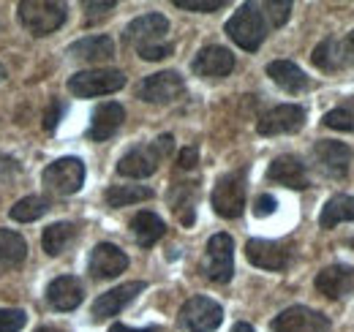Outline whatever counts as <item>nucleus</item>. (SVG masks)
Masks as SVG:
<instances>
[{"instance_id":"obj_30","label":"nucleus","mask_w":354,"mask_h":332,"mask_svg":"<svg viewBox=\"0 0 354 332\" xmlns=\"http://www.w3.org/2000/svg\"><path fill=\"white\" fill-rule=\"evenodd\" d=\"M194 199H196V185L194 183H180V185H175V191L169 196V202H172L177 215H180L183 226L194 223Z\"/></svg>"},{"instance_id":"obj_2","label":"nucleus","mask_w":354,"mask_h":332,"mask_svg":"<svg viewBox=\"0 0 354 332\" xmlns=\"http://www.w3.org/2000/svg\"><path fill=\"white\" fill-rule=\"evenodd\" d=\"M172 150H175V139H172L169 133H164V136H158V139L150 142V145H142V147L129 150V153L120 158L118 172H120L123 177H133V180L150 177V174L158 169V164H161Z\"/></svg>"},{"instance_id":"obj_40","label":"nucleus","mask_w":354,"mask_h":332,"mask_svg":"<svg viewBox=\"0 0 354 332\" xmlns=\"http://www.w3.org/2000/svg\"><path fill=\"white\" fill-rule=\"evenodd\" d=\"M85 8H88V19H98V17H104V14H109L112 8H115V3L112 0H106V3H85Z\"/></svg>"},{"instance_id":"obj_36","label":"nucleus","mask_w":354,"mask_h":332,"mask_svg":"<svg viewBox=\"0 0 354 332\" xmlns=\"http://www.w3.org/2000/svg\"><path fill=\"white\" fill-rule=\"evenodd\" d=\"M172 44L161 42V44H150V46H142V49H136L139 52V57H145V60H164V57H169L172 55Z\"/></svg>"},{"instance_id":"obj_10","label":"nucleus","mask_w":354,"mask_h":332,"mask_svg":"<svg viewBox=\"0 0 354 332\" xmlns=\"http://www.w3.org/2000/svg\"><path fill=\"white\" fill-rule=\"evenodd\" d=\"M183 90H185V84L177 71H158L139 84L136 95L147 104H172L175 98L183 95Z\"/></svg>"},{"instance_id":"obj_38","label":"nucleus","mask_w":354,"mask_h":332,"mask_svg":"<svg viewBox=\"0 0 354 332\" xmlns=\"http://www.w3.org/2000/svg\"><path fill=\"white\" fill-rule=\"evenodd\" d=\"M60 115H63V104H60V101H52V107L46 109V115H44L46 131H55V125L60 123Z\"/></svg>"},{"instance_id":"obj_26","label":"nucleus","mask_w":354,"mask_h":332,"mask_svg":"<svg viewBox=\"0 0 354 332\" xmlns=\"http://www.w3.org/2000/svg\"><path fill=\"white\" fill-rule=\"evenodd\" d=\"M28 256V246L17 232L0 229V270H11L19 267Z\"/></svg>"},{"instance_id":"obj_5","label":"nucleus","mask_w":354,"mask_h":332,"mask_svg":"<svg viewBox=\"0 0 354 332\" xmlns=\"http://www.w3.org/2000/svg\"><path fill=\"white\" fill-rule=\"evenodd\" d=\"M41 180H44L46 191L57 196H71L85 183V164L80 158H57L44 169Z\"/></svg>"},{"instance_id":"obj_33","label":"nucleus","mask_w":354,"mask_h":332,"mask_svg":"<svg viewBox=\"0 0 354 332\" xmlns=\"http://www.w3.org/2000/svg\"><path fill=\"white\" fill-rule=\"evenodd\" d=\"M324 125L333 128V131H354V112L346 107H338V109H330L324 115Z\"/></svg>"},{"instance_id":"obj_37","label":"nucleus","mask_w":354,"mask_h":332,"mask_svg":"<svg viewBox=\"0 0 354 332\" xmlns=\"http://www.w3.org/2000/svg\"><path fill=\"white\" fill-rule=\"evenodd\" d=\"M341 44V60H344V68L346 66H354V30L349 36H344V39H338Z\"/></svg>"},{"instance_id":"obj_35","label":"nucleus","mask_w":354,"mask_h":332,"mask_svg":"<svg viewBox=\"0 0 354 332\" xmlns=\"http://www.w3.org/2000/svg\"><path fill=\"white\" fill-rule=\"evenodd\" d=\"M177 8H185V11H202V14H210V11H218L226 6V0H175Z\"/></svg>"},{"instance_id":"obj_6","label":"nucleus","mask_w":354,"mask_h":332,"mask_svg":"<svg viewBox=\"0 0 354 332\" xmlns=\"http://www.w3.org/2000/svg\"><path fill=\"white\" fill-rule=\"evenodd\" d=\"M202 270L213 284H229L232 281V275H234V240L229 234H213L210 237Z\"/></svg>"},{"instance_id":"obj_34","label":"nucleus","mask_w":354,"mask_h":332,"mask_svg":"<svg viewBox=\"0 0 354 332\" xmlns=\"http://www.w3.org/2000/svg\"><path fill=\"white\" fill-rule=\"evenodd\" d=\"M28 316L19 308H0V332H19L25 327Z\"/></svg>"},{"instance_id":"obj_20","label":"nucleus","mask_w":354,"mask_h":332,"mask_svg":"<svg viewBox=\"0 0 354 332\" xmlns=\"http://www.w3.org/2000/svg\"><path fill=\"white\" fill-rule=\"evenodd\" d=\"M145 291L142 281H131V284H123L118 289L101 294L95 302H93V319H109V316H118L129 302H131L136 294Z\"/></svg>"},{"instance_id":"obj_29","label":"nucleus","mask_w":354,"mask_h":332,"mask_svg":"<svg viewBox=\"0 0 354 332\" xmlns=\"http://www.w3.org/2000/svg\"><path fill=\"white\" fill-rule=\"evenodd\" d=\"M153 199V191L147 185H112L106 191V205L109 208H126L136 202H147Z\"/></svg>"},{"instance_id":"obj_42","label":"nucleus","mask_w":354,"mask_h":332,"mask_svg":"<svg viewBox=\"0 0 354 332\" xmlns=\"http://www.w3.org/2000/svg\"><path fill=\"white\" fill-rule=\"evenodd\" d=\"M109 332H158L156 327H145V330H133V327H126V324H115L109 327Z\"/></svg>"},{"instance_id":"obj_16","label":"nucleus","mask_w":354,"mask_h":332,"mask_svg":"<svg viewBox=\"0 0 354 332\" xmlns=\"http://www.w3.org/2000/svg\"><path fill=\"white\" fill-rule=\"evenodd\" d=\"M126 267H129V256L112 243H101L90 253L93 278H118L120 273H126Z\"/></svg>"},{"instance_id":"obj_11","label":"nucleus","mask_w":354,"mask_h":332,"mask_svg":"<svg viewBox=\"0 0 354 332\" xmlns=\"http://www.w3.org/2000/svg\"><path fill=\"white\" fill-rule=\"evenodd\" d=\"M306 125V109L297 104H281L275 109L265 112L257 123V131L262 136H278V133H295Z\"/></svg>"},{"instance_id":"obj_8","label":"nucleus","mask_w":354,"mask_h":332,"mask_svg":"<svg viewBox=\"0 0 354 332\" xmlns=\"http://www.w3.org/2000/svg\"><path fill=\"white\" fill-rule=\"evenodd\" d=\"M245 208V174L232 172L223 174L213 188V210L221 218H237Z\"/></svg>"},{"instance_id":"obj_13","label":"nucleus","mask_w":354,"mask_h":332,"mask_svg":"<svg viewBox=\"0 0 354 332\" xmlns=\"http://www.w3.org/2000/svg\"><path fill=\"white\" fill-rule=\"evenodd\" d=\"M194 74L202 77V80H221V77H229L232 68H234V55L226 49V46H205L194 63H191Z\"/></svg>"},{"instance_id":"obj_43","label":"nucleus","mask_w":354,"mask_h":332,"mask_svg":"<svg viewBox=\"0 0 354 332\" xmlns=\"http://www.w3.org/2000/svg\"><path fill=\"white\" fill-rule=\"evenodd\" d=\"M232 332H257V330H254L251 324H245V322H240V324H234V327H232Z\"/></svg>"},{"instance_id":"obj_25","label":"nucleus","mask_w":354,"mask_h":332,"mask_svg":"<svg viewBox=\"0 0 354 332\" xmlns=\"http://www.w3.org/2000/svg\"><path fill=\"white\" fill-rule=\"evenodd\" d=\"M344 221H354V196L338 194V196H333V199L322 208L319 226H322V229H333L335 223H344Z\"/></svg>"},{"instance_id":"obj_32","label":"nucleus","mask_w":354,"mask_h":332,"mask_svg":"<svg viewBox=\"0 0 354 332\" xmlns=\"http://www.w3.org/2000/svg\"><path fill=\"white\" fill-rule=\"evenodd\" d=\"M259 6H262V14H265V19L270 28H281V25H286V19H289V14H292V3H289V0H281V3L267 0V3H259Z\"/></svg>"},{"instance_id":"obj_9","label":"nucleus","mask_w":354,"mask_h":332,"mask_svg":"<svg viewBox=\"0 0 354 332\" xmlns=\"http://www.w3.org/2000/svg\"><path fill=\"white\" fill-rule=\"evenodd\" d=\"M272 332H330V319L306 305H292L272 319Z\"/></svg>"},{"instance_id":"obj_7","label":"nucleus","mask_w":354,"mask_h":332,"mask_svg":"<svg viewBox=\"0 0 354 332\" xmlns=\"http://www.w3.org/2000/svg\"><path fill=\"white\" fill-rule=\"evenodd\" d=\"M223 322V311L210 297H191L180 308V324L188 332H213Z\"/></svg>"},{"instance_id":"obj_1","label":"nucleus","mask_w":354,"mask_h":332,"mask_svg":"<svg viewBox=\"0 0 354 332\" xmlns=\"http://www.w3.org/2000/svg\"><path fill=\"white\" fill-rule=\"evenodd\" d=\"M267 25L265 14H262V6L259 3H245L240 11H234V17L226 22V36L237 44L240 49H248V52H257L262 42H265Z\"/></svg>"},{"instance_id":"obj_14","label":"nucleus","mask_w":354,"mask_h":332,"mask_svg":"<svg viewBox=\"0 0 354 332\" xmlns=\"http://www.w3.org/2000/svg\"><path fill=\"white\" fill-rule=\"evenodd\" d=\"M245 256L251 264L262 267V270H286L292 264V250L283 243H272V240H248Z\"/></svg>"},{"instance_id":"obj_31","label":"nucleus","mask_w":354,"mask_h":332,"mask_svg":"<svg viewBox=\"0 0 354 332\" xmlns=\"http://www.w3.org/2000/svg\"><path fill=\"white\" fill-rule=\"evenodd\" d=\"M46 210H49L46 199H41V196H25V199H19L11 208V218L19 221V223H28V221H36V218L46 215Z\"/></svg>"},{"instance_id":"obj_27","label":"nucleus","mask_w":354,"mask_h":332,"mask_svg":"<svg viewBox=\"0 0 354 332\" xmlns=\"http://www.w3.org/2000/svg\"><path fill=\"white\" fill-rule=\"evenodd\" d=\"M74 237H77V226L60 221V223L46 226L44 237H41V246H44V250L49 253V256H60L63 250L74 243Z\"/></svg>"},{"instance_id":"obj_23","label":"nucleus","mask_w":354,"mask_h":332,"mask_svg":"<svg viewBox=\"0 0 354 332\" xmlns=\"http://www.w3.org/2000/svg\"><path fill=\"white\" fill-rule=\"evenodd\" d=\"M131 232L142 248H150V246H156V243L164 237L167 226H164V221H161L156 212L142 210V212H136L131 218Z\"/></svg>"},{"instance_id":"obj_41","label":"nucleus","mask_w":354,"mask_h":332,"mask_svg":"<svg viewBox=\"0 0 354 332\" xmlns=\"http://www.w3.org/2000/svg\"><path fill=\"white\" fill-rule=\"evenodd\" d=\"M275 208H278V202H275L270 194H265V196H259V199H257L254 212H257L259 218H265V215H270V212H275Z\"/></svg>"},{"instance_id":"obj_45","label":"nucleus","mask_w":354,"mask_h":332,"mask_svg":"<svg viewBox=\"0 0 354 332\" xmlns=\"http://www.w3.org/2000/svg\"><path fill=\"white\" fill-rule=\"evenodd\" d=\"M0 80H6V68L3 66H0Z\"/></svg>"},{"instance_id":"obj_12","label":"nucleus","mask_w":354,"mask_h":332,"mask_svg":"<svg viewBox=\"0 0 354 332\" xmlns=\"http://www.w3.org/2000/svg\"><path fill=\"white\" fill-rule=\"evenodd\" d=\"M167 33H169V19L164 14H145V17H136L126 28L123 42L133 49H142V46H150V44H161V39Z\"/></svg>"},{"instance_id":"obj_15","label":"nucleus","mask_w":354,"mask_h":332,"mask_svg":"<svg viewBox=\"0 0 354 332\" xmlns=\"http://www.w3.org/2000/svg\"><path fill=\"white\" fill-rule=\"evenodd\" d=\"M313 158L319 169L330 177H344L349 172V161H352V150L344 145V142H335V139H322L316 142L313 147Z\"/></svg>"},{"instance_id":"obj_28","label":"nucleus","mask_w":354,"mask_h":332,"mask_svg":"<svg viewBox=\"0 0 354 332\" xmlns=\"http://www.w3.org/2000/svg\"><path fill=\"white\" fill-rule=\"evenodd\" d=\"M310 60H313L316 68H322V71H327V74L344 68V60H341V44H338V39H335V36L324 39V42L313 49Z\"/></svg>"},{"instance_id":"obj_4","label":"nucleus","mask_w":354,"mask_h":332,"mask_svg":"<svg viewBox=\"0 0 354 332\" xmlns=\"http://www.w3.org/2000/svg\"><path fill=\"white\" fill-rule=\"evenodd\" d=\"M126 84V74L118 68H93V71H80L68 80V90L77 98H95V95H109L118 93Z\"/></svg>"},{"instance_id":"obj_22","label":"nucleus","mask_w":354,"mask_h":332,"mask_svg":"<svg viewBox=\"0 0 354 332\" xmlns=\"http://www.w3.org/2000/svg\"><path fill=\"white\" fill-rule=\"evenodd\" d=\"M267 77L286 93H306L310 87V80L306 77V71L292 60H272L267 66Z\"/></svg>"},{"instance_id":"obj_18","label":"nucleus","mask_w":354,"mask_h":332,"mask_svg":"<svg viewBox=\"0 0 354 332\" xmlns=\"http://www.w3.org/2000/svg\"><path fill=\"white\" fill-rule=\"evenodd\" d=\"M267 180H272L278 185H286V188H295V191H303L310 185L306 164L297 156H278L267 169Z\"/></svg>"},{"instance_id":"obj_21","label":"nucleus","mask_w":354,"mask_h":332,"mask_svg":"<svg viewBox=\"0 0 354 332\" xmlns=\"http://www.w3.org/2000/svg\"><path fill=\"white\" fill-rule=\"evenodd\" d=\"M123 120H126V109H123L120 104H115V101L101 104V107L93 112V123H90L88 136L93 142H106L109 136L118 133V128L123 125Z\"/></svg>"},{"instance_id":"obj_24","label":"nucleus","mask_w":354,"mask_h":332,"mask_svg":"<svg viewBox=\"0 0 354 332\" xmlns=\"http://www.w3.org/2000/svg\"><path fill=\"white\" fill-rule=\"evenodd\" d=\"M68 52L80 60H88V63H104V60L115 57V42L109 36H88L82 42L71 44Z\"/></svg>"},{"instance_id":"obj_17","label":"nucleus","mask_w":354,"mask_h":332,"mask_svg":"<svg viewBox=\"0 0 354 332\" xmlns=\"http://www.w3.org/2000/svg\"><path fill=\"white\" fill-rule=\"evenodd\" d=\"M316 289L319 294L330 297V299H341L349 297L354 291V267L346 264H330L316 275Z\"/></svg>"},{"instance_id":"obj_39","label":"nucleus","mask_w":354,"mask_h":332,"mask_svg":"<svg viewBox=\"0 0 354 332\" xmlns=\"http://www.w3.org/2000/svg\"><path fill=\"white\" fill-rule=\"evenodd\" d=\"M196 164H199L196 147H183V153L177 156V166H180V169H194Z\"/></svg>"},{"instance_id":"obj_3","label":"nucleus","mask_w":354,"mask_h":332,"mask_svg":"<svg viewBox=\"0 0 354 332\" xmlns=\"http://www.w3.org/2000/svg\"><path fill=\"white\" fill-rule=\"evenodd\" d=\"M19 22L33 36H49L66 22V6L49 0H25L19 3Z\"/></svg>"},{"instance_id":"obj_44","label":"nucleus","mask_w":354,"mask_h":332,"mask_svg":"<svg viewBox=\"0 0 354 332\" xmlns=\"http://www.w3.org/2000/svg\"><path fill=\"white\" fill-rule=\"evenodd\" d=\"M36 332H60V330H55V327H41V330H36Z\"/></svg>"},{"instance_id":"obj_19","label":"nucleus","mask_w":354,"mask_h":332,"mask_svg":"<svg viewBox=\"0 0 354 332\" xmlns=\"http://www.w3.org/2000/svg\"><path fill=\"white\" fill-rule=\"evenodd\" d=\"M82 299H85L82 281L74 275H60L46 286V302L55 311H74L82 305Z\"/></svg>"}]
</instances>
